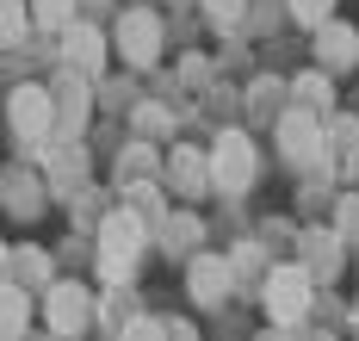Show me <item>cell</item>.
<instances>
[{"instance_id":"obj_13","label":"cell","mask_w":359,"mask_h":341,"mask_svg":"<svg viewBox=\"0 0 359 341\" xmlns=\"http://www.w3.org/2000/svg\"><path fill=\"white\" fill-rule=\"evenodd\" d=\"M25 323H32V298H25L19 279H6V286H0V335L19 341V335H25Z\"/></svg>"},{"instance_id":"obj_2","label":"cell","mask_w":359,"mask_h":341,"mask_svg":"<svg viewBox=\"0 0 359 341\" xmlns=\"http://www.w3.org/2000/svg\"><path fill=\"white\" fill-rule=\"evenodd\" d=\"M6 124H13V137L25 143V149H50V137H56V124H62V106H56V93L50 87H13L6 93Z\"/></svg>"},{"instance_id":"obj_4","label":"cell","mask_w":359,"mask_h":341,"mask_svg":"<svg viewBox=\"0 0 359 341\" xmlns=\"http://www.w3.org/2000/svg\"><path fill=\"white\" fill-rule=\"evenodd\" d=\"M254 168H260V155H254V137L248 131H223L211 143V180L223 199H242L254 187Z\"/></svg>"},{"instance_id":"obj_17","label":"cell","mask_w":359,"mask_h":341,"mask_svg":"<svg viewBox=\"0 0 359 341\" xmlns=\"http://www.w3.org/2000/svg\"><path fill=\"white\" fill-rule=\"evenodd\" d=\"M198 6H205V19H211L217 32H236L242 13H248V0H198Z\"/></svg>"},{"instance_id":"obj_16","label":"cell","mask_w":359,"mask_h":341,"mask_svg":"<svg viewBox=\"0 0 359 341\" xmlns=\"http://www.w3.org/2000/svg\"><path fill=\"white\" fill-rule=\"evenodd\" d=\"M285 13L304 25V32H316V25H328V19H334V0H285Z\"/></svg>"},{"instance_id":"obj_19","label":"cell","mask_w":359,"mask_h":341,"mask_svg":"<svg viewBox=\"0 0 359 341\" xmlns=\"http://www.w3.org/2000/svg\"><path fill=\"white\" fill-rule=\"evenodd\" d=\"M6 267H13V273H25L32 286H43V279H50V261H43V255H25V261H19V255H6Z\"/></svg>"},{"instance_id":"obj_3","label":"cell","mask_w":359,"mask_h":341,"mask_svg":"<svg viewBox=\"0 0 359 341\" xmlns=\"http://www.w3.org/2000/svg\"><path fill=\"white\" fill-rule=\"evenodd\" d=\"M310 298H316V273H310L304 261L266 267V279H260V304H266V316H273V323H304Z\"/></svg>"},{"instance_id":"obj_15","label":"cell","mask_w":359,"mask_h":341,"mask_svg":"<svg viewBox=\"0 0 359 341\" xmlns=\"http://www.w3.org/2000/svg\"><path fill=\"white\" fill-rule=\"evenodd\" d=\"M32 19L43 32H69L74 25V0H32Z\"/></svg>"},{"instance_id":"obj_6","label":"cell","mask_w":359,"mask_h":341,"mask_svg":"<svg viewBox=\"0 0 359 341\" xmlns=\"http://www.w3.org/2000/svg\"><path fill=\"white\" fill-rule=\"evenodd\" d=\"M323 118L328 112H316V106H291L279 118V155H285L291 168H310L323 155Z\"/></svg>"},{"instance_id":"obj_10","label":"cell","mask_w":359,"mask_h":341,"mask_svg":"<svg viewBox=\"0 0 359 341\" xmlns=\"http://www.w3.org/2000/svg\"><path fill=\"white\" fill-rule=\"evenodd\" d=\"M168 180L180 187V199H205V192H217L211 155H205V149H186V143H174V155H168Z\"/></svg>"},{"instance_id":"obj_11","label":"cell","mask_w":359,"mask_h":341,"mask_svg":"<svg viewBox=\"0 0 359 341\" xmlns=\"http://www.w3.org/2000/svg\"><path fill=\"white\" fill-rule=\"evenodd\" d=\"M316 62H323V69H353L359 62V32L341 25V19L316 25Z\"/></svg>"},{"instance_id":"obj_7","label":"cell","mask_w":359,"mask_h":341,"mask_svg":"<svg viewBox=\"0 0 359 341\" xmlns=\"http://www.w3.org/2000/svg\"><path fill=\"white\" fill-rule=\"evenodd\" d=\"M229 286H236V267L223 261V255H192L186 261V292L198 310H217V304L229 298Z\"/></svg>"},{"instance_id":"obj_9","label":"cell","mask_w":359,"mask_h":341,"mask_svg":"<svg viewBox=\"0 0 359 341\" xmlns=\"http://www.w3.org/2000/svg\"><path fill=\"white\" fill-rule=\"evenodd\" d=\"M106 50H111V38L100 25H87V19H74L69 32H62V56H69L74 75H100L106 69Z\"/></svg>"},{"instance_id":"obj_8","label":"cell","mask_w":359,"mask_h":341,"mask_svg":"<svg viewBox=\"0 0 359 341\" xmlns=\"http://www.w3.org/2000/svg\"><path fill=\"white\" fill-rule=\"evenodd\" d=\"M43 292H50V329H56V335H81V329L93 323V292H87V286L56 279V286H43Z\"/></svg>"},{"instance_id":"obj_14","label":"cell","mask_w":359,"mask_h":341,"mask_svg":"<svg viewBox=\"0 0 359 341\" xmlns=\"http://www.w3.org/2000/svg\"><path fill=\"white\" fill-rule=\"evenodd\" d=\"M291 93H297V106L334 112V81H328V69H310V75H297V81H291Z\"/></svg>"},{"instance_id":"obj_12","label":"cell","mask_w":359,"mask_h":341,"mask_svg":"<svg viewBox=\"0 0 359 341\" xmlns=\"http://www.w3.org/2000/svg\"><path fill=\"white\" fill-rule=\"evenodd\" d=\"M297 261L310 267L316 279H334V273H341V229H310V236H304V255H297Z\"/></svg>"},{"instance_id":"obj_18","label":"cell","mask_w":359,"mask_h":341,"mask_svg":"<svg viewBox=\"0 0 359 341\" xmlns=\"http://www.w3.org/2000/svg\"><path fill=\"white\" fill-rule=\"evenodd\" d=\"M87 81H93V75H81V81H69V87H62V93H69V100H62V124H69V131H81V124H87Z\"/></svg>"},{"instance_id":"obj_1","label":"cell","mask_w":359,"mask_h":341,"mask_svg":"<svg viewBox=\"0 0 359 341\" xmlns=\"http://www.w3.org/2000/svg\"><path fill=\"white\" fill-rule=\"evenodd\" d=\"M143 248H149V224L137 205H118V211L100 218V279L106 286H124L143 261Z\"/></svg>"},{"instance_id":"obj_5","label":"cell","mask_w":359,"mask_h":341,"mask_svg":"<svg viewBox=\"0 0 359 341\" xmlns=\"http://www.w3.org/2000/svg\"><path fill=\"white\" fill-rule=\"evenodd\" d=\"M111 50H118L130 69H155V62H161V13H155V6H130V13L111 25Z\"/></svg>"},{"instance_id":"obj_20","label":"cell","mask_w":359,"mask_h":341,"mask_svg":"<svg viewBox=\"0 0 359 341\" xmlns=\"http://www.w3.org/2000/svg\"><path fill=\"white\" fill-rule=\"evenodd\" d=\"M328 137H334L328 149H359V124H353V118H334V131H328Z\"/></svg>"}]
</instances>
